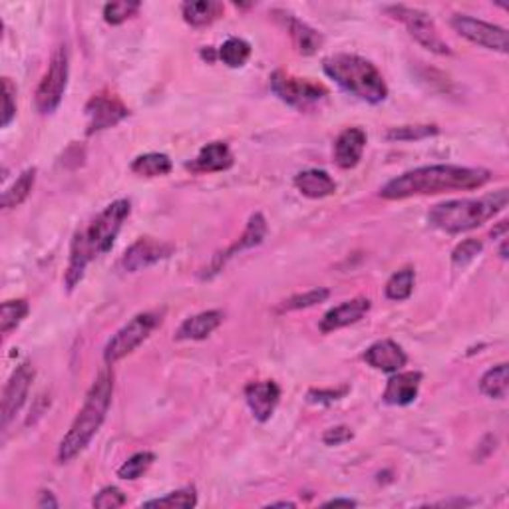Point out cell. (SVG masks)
<instances>
[{
	"label": "cell",
	"instance_id": "1",
	"mask_svg": "<svg viewBox=\"0 0 509 509\" xmlns=\"http://www.w3.org/2000/svg\"><path fill=\"white\" fill-rule=\"evenodd\" d=\"M492 180V171L484 168H466V165H424L410 170L390 180L380 190V198L388 201L408 199L414 195H438L446 191L479 190Z\"/></svg>",
	"mask_w": 509,
	"mask_h": 509
},
{
	"label": "cell",
	"instance_id": "2",
	"mask_svg": "<svg viewBox=\"0 0 509 509\" xmlns=\"http://www.w3.org/2000/svg\"><path fill=\"white\" fill-rule=\"evenodd\" d=\"M112 396L114 372L106 368L96 376L90 393L86 394L84 406L80 408V412H78L70 430H68V434L62 438L60 448H58V459H60V464L72 462V459L80 456L88 448V444L92 442L97 430L104 424L107 410L112 406Z\"/></svg>",
	"mask_w": 509,
	"mask_h": 509
},
{
	"label": "cell",
	"instance_id": "3",
	"mask_svg": "<svg viewBox=\"0 0 509 509\" xmlns=\"http://www.w3.org/2000/svg\"><path fill=\"white\" fill-rule=\"evenodd\" d=\"M322 70L335 80L342 90L356 96L366 104H382L388 97L384 76L370 60L356 54H332L325 58Z\"/></svg>",
	"mask_w": 509,
	"mask_h": 509
},
{
	"label": "cell",
	"instance_id": "4",
	"mask_svg": "<svg viewBox=\"0 0 509 509\" xmlns=\"http://www.w3.org/2000/svg\"><path fill=\"white\" fill-rule=\"evenodd\" d=\"M507 208V190H497L482 199H452L438 203L428 213V221L436 229L449 235L472 231L494 219Z\"/></svg>",
	"mask_w": 509,
	"mask_h": 509
},
{
	"label": "cell",
	"instance_id": "5",
	"mask_svg": "<svg viewBox=\"0 0 509 509\" xmlns=\"http://www.w3.org/2000/svg\"><path fill=\"white\" fill-rule=\"evenodd\" d=\"M162 325V315L158 312H140L130 322L116 332V335L107 340L104 348V362L107 366H114L116 362H120L127 355L143 345L150 338L152 332Z\"/></svg>",
	"mask_w": 509,
	"mask_h": 509
},
{
	"label": "cell",
	"instance_id": "6",
	"mask_svg": "<svg viewBox=\"0 0 509 509\" xmlns=\"http://www.w3.org/2000/svg\"><path fill=\"white\" fill-rule=\"evenodd\" d=\"M271 90L281 102H285L291 107H297L301 112L320 106V102H325L329 96V90L322 84L307 80V78H297L285 70L273 72Z\"/></svg>",
	"mask_w": 509,
	"mask_h": 509
},
{
	"label": "cell",
	"instance_id": "7",
	"mask_svg": "<svg viewBox=\"0 0 509 509\" xmlns=\"http://www.w3.org/2000/svg\"><path fill=\"white\" fill-rule=\"evenodd\" d=\"M68 76H70V58H68V48L62 44L54 51L48 70L36 90V110L42 116L54 114L58 110L66 94Z\"/></svg>",
	"mask_w": 509,
	"mask_h": 509
},
{
	"label": "cell",
	"instance_id": "8",
	"mask_svg": "<svg viewBox=\"0 0 509 509\" xmlns=\"http://www.w3.org/2000/svg\"><path fill=\"white\" fill-rule=\"evenodd\" d=\"M130 213H132L130 199H117L107 205V208L97 215L90 225H88V229H84L88 245H90V249L96 257L112 251L117 235H120L124 227V221L130 217Z\"/></svg>",
	"mask_w": 509,
	"mask_h": 509
},
{
	"label": "cell",
	"instance_id": "9",
	"mask_svg": "<svg viewBox=\"0 0 509 509\" xmlns=\"http://www.w3.org/2000/svg\"><path fill=\"white\" fill-rule=\"evenodd\" d=\"M386 13L393 16L394 21L403 23L406 26L408 34L412 36L418 44H422L426 51L434 52V54H442V56L452 54L449 46L444 42V38L440 36L432 16H430L428 13L420 11V8L404 6V5L386 6Z\"/></svg>",
	"mask_w": 509,
	"mask_h": 509
},
{
	"label": "cell",
	"instance_id": "10",
	"mask_svg": "<svg viewBox=\"0 0 509 509\" xmlns=\"http://www.w3.org/2000/svg\"><path fill=\"white\" fill-rule=\"evenodd\" d=\"M449 24H452V28L459 36L466 38V41H469L472 44L502 54L509 51V34L502 26L489 24L486 21H479V18L467 14H454Z\"/></svg>",
	"mask_w": 509,
	"mask_h": 509
},
{
	"label": "cell",
	"instance_id": "11",
	"mask_svg": "<svg viewBox=\"0 0 509 509\" xmlns=\"http://www.w3.org/2000/svg\"><path fill=\"white\" fill-rule=\"evenodd\" d=\"M88 116V135L104 132L107 127H114L130 116L127 106L114 94H96L86 104Z\"/></svg>",
	"mask_w": 509,
	"mask_h": 509
},
{
	"label": "cell",
	"instance_id": "12",
	"mask_svg": "<svg viewBox=\"0 0 509 509\" xmlns=\"http://www.w3.org/2000/svg\"><path fill=\"white\" fill-rule=\"evenodd\" d=\"M34 375L36 372L31 362H23V365L13 372V376L8 378L3 393V430H6L8 424L16 418V414L21 412L28 393H31Z\"/></svg>",
	"mask_w": 509,
	"mask_h": 509
},
{
	"label": "cell",
	"instance_id": "13",
	"mask_svg": "<svg viewBox=\"0 0 509 509\" xmlns=\"http://www.w3.org/2000/svg\"><path fill=\"white\" fill-rule=\"evenodd\" d=\"M175 247L171 243H165L160 239L142 237L125 249L122 257V269L127 273H138L148 267H153L155 263L171 257Z\"/></svg>",
	"mask_w": 509,
	"mask_h": 509
},
{
	"label": "cell",
	"instance_id": "14",
	"mask_svg": "<svg viewBox=\"0 0 509 509\" xmlns=\"http://www.w3.org/2000/svg\"><path fill=\"white\" fill-rule=\"evenodd\" d=\"M265 235H267L265 217H263V213H253L249 221H247V227H245V231L241 235V239L237 243H233L227 251L219 253L217 257L213 259L209 273H205V277H211V275H215V273H219L225 267V263L233 259L235 255L257 247V245H261L263 239H265Z\"/></svg>",
	"mask_w": 509,
	"mask_h": 509
},
{
	"label": "cell",
	"instance_id": "15",
	"mask_svg": "<svg viewBox=\"0 0 509 509\" xmlns=\"http://www.w3.org/2000/svg\"><path fill=\"white\" fill-rule=\"evenodd\" d=\"M245 400L255 420L259 422H267L271 416L275 414V408L279 406L281 400V388L277 382L273 380H263V382H251L245 386Z\"/></svg>",
	"mask_w": 509,
	"mask_h": 509
},
{
	"label": "cell",
	"instance_id": "16",
	"mask_svg": "<svg viewBox=\"0 0 509 509\" xmlns=\"http://www.w3.org/2000/svg\"><path fill=\"white\" fill-rule=\"evenodd\" d=\"M366 132L362 127H347L335 142V163L340 170H355L366 148Z\"/></svg>",
	"mask_w": 509,
	"mask_h": 509
},
{
	"label": "cell",
	"instance_id": "17",
	"mask_svg": "<svg viewBox=\"0 0 509 509\" xmlns=\"http://www.w3.org/2000/svg\"><path fill=\"white\" fill-rule=\"evenodd\" d=\"M365 360L366 365L375 370H382L386 372V375H394V372H400L406 366L408 356L403 347L396 345L394 340L386 338L368 347V350L365 352Z\"/></svg>",
	"mask_w": 509,
	"mask_h": 509
},
{
	"label": "cell",
	"instance_id": "18",
	"mask_svg": "<svg viewBox=\"0 0 509 509\" xmlns=\"http://www.w3.org/2000/svg\"><path fill=\"white\" fill-rule=\"evenodd\" d=\"M422 375L420 372H394V376L388 380L382 400L390 406H408L418 398Z\"/></svg>",
	"mask_w": 509,
	"mask_h": 509
},
{
	"label": "cell",
	"instance_id": "19",
	"mask_svg": "<svg viewBox=\"0 0 509 509\" xmlns=\"http://www.w3.org/2000/svg\"><path fill=\"white\" fill-rule=\"evenodd\" d=\"M235 158L231 148L225 142H211L203 145L198 158L190 162L185 168L193 173H215V171H227L233 168Z\"/></svg>",
	"mask_w": 509,
	"mask_h": 509
},
{
	"label": "cell",
	"instance_id": "20",
	"mask_svg": "<svg viewBox=\"0 0 509 509\" xmlns=\"http://www.w3.org/2000/svg\"><path fill=\"white\" fill-rule=\"evenodd\" d=\"M370 301L365 297H358V299H352L342 302V305L330 309L325 317L320 320V330L329 335V332H335L338 329H345L355 325L360 319H365L366 312L370 310Z\"/></svg>",
	"mask_w": 509,
	"mask_h": 509
},
{
	"label": "cell",
	"instance_id": "21",
	"mask_svg": "<svg viewBox=\"0 0 509 509\" xmlns=\"http://www.w3.org/2000/svg\"><path fill=\"white\" fill-rule=\"evenodd\" d=\"M273 14H275L279 21L285 24L292 44H295V48L301 54L310 56V54H315L319 48L322 46V34L319 31H315L312 26H309L307 23L299 21L297 16H292L285 11H275Z\"/></svg>",
	"mask_w": 509,
	"mask_h": 509
},
{
	"label": "cell",
	"instance_id": "22",
	"mask_svg": "<svg viewBox=\"0 0 509 509\" xmlns=\"http://www.w3.org/2000/svg\"><path fill=\"white\" fill-rule=\"evenodd\" d=\"M92 259H96V255L92 253L90 245H88L84 229L76 231L74 239H72V247H70V263H68V269L64 275V282H66L68 291H74L78 285H80L88 263H90Z\"/></svg>",
	"mask_w": 509,
	"mask_h": 509
},
{
	"label": "cell",
	"instance_id": "23",
	"mask_svg": "<svg viewBox=\"0 0 509 509\" xmlns=\"http://www.w3.org/2000/svg\"><path fill=\"white\" fill-rule=\"evenodd\" d=\"M225 315L221 310H203L199 315H193L185 319L178 332H175V340H203L208 338L211 332L221 327Z\"/></svg>",
	"mask_w": 509,
	"mask_h": 509
},
{
	"label": "cell",
	"instance_id": "24",
	"mask_svg": "<svg viewBox=\"0 0 509 509\" xmlns=\"http://www.w3.org/2000/svg\"><path fill=\"white\" fill-rule=\"evenodd\" d=\"M295 188L309 199H325L337 193V181L325 170H305L295 175Z\"/></svg>",
	"mask_w": 509,
	"mask_h": 509
},
{
	"label": "cell",
	"instance_id": "25",
	"mask_svg": "<svg viewBox=\"0 0 509 509\" xmlns=\"http://www.w3.org/2000/svg\"><path fill=\"white\" fill-rule=\"evenodd\" d=\"M183 21L193 28H203L213 24L223 14V5L215 0H195V3L181 5Z\"/></svg>",
	"mask_w": 509,
	"mask_h": 509
},
{
	"label": "cell",
	"instance_id": "26",
	"mask_svg": "<svg viewBox=\"0 0 509 509\" xmlns=\"http://www.w3.org/2000/svg\"><path fill=\"white\" fill-rule=\"evenodd\" d=\"M173 170V162L165 153H143L132 162V171L142 178H162Z\"/></svg>",
	"mask_w": 509,
	"mask_h": 509
},
{
	"label": "cell",
	"instance_id": "27",
	"mask_svg": "<svg viewBox=\"0 0 509 509\" xmlns=\"http://www.w3.org/2000/svg\"><path fill=\"white\" fill-rule=\"evenodd\" d=\"M507 388H509V368L505 362L489 368L482 376V380H479V390H482V394L487 398L504 400L507 396Z\"/></svg>",
	"mask_w": 509,
	"mask_h": 509
},
{
	"label": "cell",
	"instance_id": "28",
	"mask_svg": "<svg viewBox=\"0 0 509 509\" xmlns=\"http://www.w3.org/2000/svg\"><path fill=\"white\" fill-rule=\"evenodd\" d=\"M34 181H36V168L24 170L21 175H18V180L14 181L13 188L5 191L3 208L5 209H14V208H18V205H23L28 199V195L32 193Z\"/></svg>",
	"mask_w": 509,
	"mask_h": 509
},
{
	"label": "cell",
	"instance_id": "29",
	"mask_svg": "<svg viewBox=\"0 0 509 509\" xmlns=\"http://www.w3.org/2000/svg\"><path fill=\"white\" fill-rule=\"evenodd\" d=\"M251 52H253V48L247 41L233 36V38H227V41L221 44V48L217 51V56L225 66L241 68V66L247 64V60L251 58Z\"/></svg>",
	"mask_w": 509,
	"mask_h": 509
},
{
	"label": "cell",
	"instance_id": "30",
	"mask_svg": "<svg viewBox=\"0 0 509 509\" xmlns=\"http://www.w3.org/2000/svg\"><path fill=\"white\" fill-rule=\"evenodd\" d=\"M414 282H416V271L412 267H404L396 271L386 282V297L390 301H398V302L410 299V295H412L414 291Z\"/></svg>",
	"mask_w": 509,
	"mask_h": 509
},
{
	"label": "cell",
	"instance_id": "31",
	"mask_svg": "<svg viewBox=\"0 0 509 509\" xmlns=\"http://www.w3.org/2000/svg\"><path fill=\"white\" fill-rule=\"evenodd\" d=\"M28 301L24 299H14L3 302V309H0V330L3 335H11L14 329L21 327V322L28 317Z\"/></svg>",
	"mask_w": 509,
	"mask_h": 509
},
{
	"label": "cell",
	"instance_id": "32",
	"mask_svg": "<svg viewBox=\"0 0 509 509\" xmlns=\"http://www.w3.org/2000/svg\"><path fill=\"white\" fill-rule=\"evenodd\" d=\"M198 505V492L195 487H183L178 489V492H171L163 497L158 499H150V502H143V507H175V509H191Z\"/></svg>",
	"mask_w": 509,
	"mask_h": 509
},
{
	"label": "cell",
	"instance_id": "33",
	"mask_svg": "<svg viewBox=\"0 0 509 509\" xmlns=\"http://www.w3.org/2000/svg\"><path fill=\"white\" fill-rule=\"evenodd\" d=\"M153 462H155L153 452L134 454L130 459H125V462L117 467V477L125 479V482H135V479H140L145 472H148Z\"/></svg>",
	"mask_w": 509,
	"mask_h": 509
},
{
	"label": "cell",
	"instance_id": "34",
	"mask_svg": "<svg viewBox=\"0 0 509 509\" xmlns=\"http://www.w3.org/2000/svg\"><path fill=\"white\" fill-rule=\"evenodd\" d=\"M440 130L434 124H424V125H400V127H390L386 132L388 142H420L426 138H432Z\"/></svg>",
	"mask_w": 509,
	"mask_h": 509
},
{
	"label": "cell",
	"instance_id": "35",
	"mask_svg": "<svg viewBox=\"0 0 509 509\" xmlns=\"http://www.w3.org/2000/svg\"><path fill=\"white\" fill-rule=\"evenodd\" d=\"M142 3L138 0H117V3H107L104 6V21L112 26L124 24L127 18H132L140 13Z\"/></svg>",
	"mask_w": 509,
	"mask_h": 509
},
{
	"label": "cell",
	"instance_id": "36",
	"mask_svg": "<svg viewBox=\"0 0 509 509\" xmlns=\"http://www.w3.org/2000/svg\"><path fill=\"white\" fill-rule=\"evenodd\" d=\"M330 297L329 289H312L302 292V295H295L291 297L289 301H282V305L279 307V312H291V310H301V309H309L320 305Z\"/></svg>",
	"mask_w": 509,
	"mask_h": 509
},
{
	"label": "cell",
	"instance_id": "37",
	"mask_svg": "<svg viewBox=\"0 0 509 509\" xmlns=\"http://www.w3.org/2000/svg\"><path fill=\"white\" fill-rule=\"evenodd\" d=\"M482 251H484V243L477 241V239H466L459 245H456V249L452 251L454 267H458V269L467 267L469 263H472Z\"/></svg>",
	"mask_w": 509,
	"mask_h": 509
},
{
	"label": "cell",
	"instance_id": "38",
	"mask_svg": "<svg viewBox=\"0 0 509 509\" xmlns=\"http://www.w3.org/2000/svg\"><path fill=\"white\" fill-rule=\"evenodd\" d=\"M92 505L97 509H116L125 505V495L120 487L116 486H107L104 487L100 494H96V497L92 499Z\"/></svg>",
	"mask_w": 509,
	"mask_h": 509
},
{
	"label": "cell",
	"instance_id": "39",
	"mask_svg": "<svg viewBox=\"0 0 509 509\" xmlns=\"http://www.w3.org/2000/svg\"><path fill=\"white\" fill-rule=\"evenodd\" d=\"M3 94H5L3 127H8L16 117V88L11 82V78H3Z\"/></svg>",
	"mask_w": 509,
	"mask_h": 509
},
{
	"label": "cell",
	"instance_id": "40",
	"mask_svg": "<svg viewBox=\"0 0 509 509\" xmlns=\"http://www.w3.org/2000/svg\"><path fill=\"white\" fill-rule=\"evenodd\" d=\"M352 438H355V432L348 426H335L327 430L325 436H322V442L327 446H340L350 442Z\"/></svg>",
	"mask_w": 509,
	"mask_h": 509
},
{
	"label": "cell",
	"instance_id": "41",
	"mask_svg": "<svg viewBox=\"0 0 509 509\" xmlns=\"http://www.w3.org/2000/svg\"><path fill=\"white\" fill-rule=\"evenodd\" d=\"M347 393H348V386L340 388V390H310V393H309V403L329 404V403H335V400L342 398Z\"/></svg>",
	"mask_w": 509,
	"mask_h": 509
},
{
	"label": "cell",
	"instance_id": "42",
	"mask_svg": "<svg viewBox=\"0 0 509 509\" xmlns=\"http://www.w3.org/2000/svg\"><path fill=\"white\" fill-rule=\"evenodd\" d=\"M325 507H356V502L355 499H330V502L325 504Z\"/></svg>",
	"mask_w": 509,
	"mask_h": 509
},
{
	"label": "cell",
	"instance_id": "43",
	"mask_svg": "<svg viewBox=\"0 0 509 509\" xmlns=\"http://www.w3.org/2000/svg\"><path fill=\"white\" fill-rule=\"evenodd\" d=\"M41 495H42V499L38 502V507H58V502L52 497L51 492H42Z\"/></svg>",
	"mask_w": 509,
	"mask_h": 509
},
{
	"label": "cell",
	"instance_id": "44",
	"mask_svg": "<svg viewBox=\"0 0 509 509\" xmlns=\"http://www.w3.org/2000/svg\"><path fill=\"white\" fill-rule=\"evenodd\" d=\"M201 56H203L205 60H208V62H215V60H217V58H219V56H217V52L213 51V48H208V51H205V48H203V51H201Z\"/></svg>",
	"mask_w": 509,
	"mask_h": 509
},
{
	"label": "cell",
	"instance_id": "45",
	"mask_svg": "<svg viewBox=\"0 0 509 509\" xmlns=\"http://www.w3.org/2000/svg\"><path fill=\"white\" fill-rule=\"evenodd\" d=\"M269 507H295L292 502H275V504H269Z\"/></svg>",
	"mask_w": 509,
	"mask_h": 509
}]
</instances>
